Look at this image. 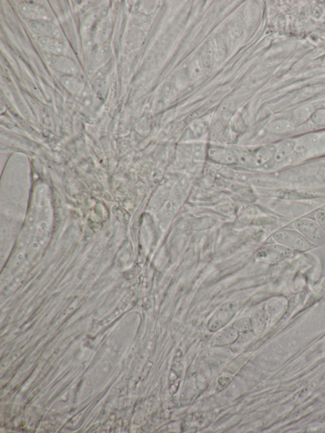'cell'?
Segmentation results:
<instances>
[{
  "label": "cell",
  "mask_w": 325,
  "mask_h": 433,
  "mask_svg": "<svg viewBox=\"0 0 325 433\" xmlns=\"http://www.w3.org/2000/svg\"><path fill=\"white\" fill-rule=\"evenodd\" d=\"M277 243L291 249L304 250L311 247L308 241L301 232L292 229H282L273 235Z\"/></svg>",
  "instance_id": "6da1fadb"
},
{
  "label": "cell",
  "mask_w": 325,
  "mask_h": 433,
  "mask_svg": "<svg viewBox=\"0 0 325 433\" xmlns=\"http://www.w3.org/2000/svg\"><path fill=\"white\" fill-rule=\"evenodd\" d=\"M295 227L312 244L322 245L325 242V233L317 222L312 220L302 219L295 222Z\"/></svg>",
  "instance_id": "7a4b0ae2"
},
{
  "label": "cell",
  "mask_w": 325,
  "mask_h": 433,
  "mask_svg": "<svg viewBox=\"0 0 325 433\" xmlns=\"http://www.w3.org/2000/svg\"><path fill=\"white\" fill-rule=\"evenodd\" d=\"M236 311V304L234 302H227L222 305L210 320L209 329L211 331H216L221 329L232 319Z\"/></svg>",
  "instance_id": "3957f363"
},
{
  "label": "cell",
  "mask_w": 325,
  "mask_h": 433,
  "mask_svg": "<svg viewBox=\"0 0 325 433\" xmlns=\"http://www.w3.org/2000/svg\"><path fill=\"white\" fill-rule=\"evenodd\" d=\"M215 58V51L212 43L208 42L202 47L200 52L198 61L202 73L210 75L213 69Z\"/></svg>",
  "instance_id": "277c9868"
},
{
  "label": "cell",
  "mask_w": 325,
  "mask_h": 433,
  "mask_svg": "<svg viewBox=\"0 0 325 433\" xmlns=\"http://www.w3.org/2000/svg\"><path fill=\"white\" fill-rule=\"evenodd\" d=\"M29 26L32 31L42 36L55 39L60 36V31L57 26L47 21L36 20L30 22Z\"/></svg>",
  "instance_id": "5b68a950"
},
{
  "label": "cell",
  "mask_w": 325,
  "mask_h": 433,
  "mask_svg": "<svg viewBox=\"0 0 325 433\" xmlns=\"http://www.w3.org/2000/svg\"><path fill=\"white\" fill-rule=\"evenodd\" d=\"M209 156L213 161L221 164H232L237 162L234 152L231 150L214 147L209 150Z\"/></svg>",
  "instance_id": "8992f818"
},
{
  "label": "cell",
  "mask_w": 325,
  "mask_h": 433,
  "mask_svg": "<svg viewBox=\"0 0 325 433\" xmlns=\"http://www.w3.org/2000/svg\"><path fill=\"white\" fill-rule=\"evenodd\" d=\"M232 35L229 26H222L216 34V42L217 50L221 55H226L229 51Z\"/></svg>",
  "instance_id": "52a82bcc"
},
{
  "label": "cell",
  "mask_w": 325,
  "mask_h": 433,
  "mask_svg": "<svg viewBox=\"0 0 325 433\" xmlns=\"http://www.w3.org/2000/svg\"><path fill=\"white\" fill-rule=\"evenodd\" d=\"M20 11H21L22 14L30 19H41L44 20V21L45 20L48 21V20L51 19V16L47 13L46 10L41 8V7H31L27 6L26 4H23L20 7Z\"/></svg>",
  "instance_id": "ba28073f"
},
{
  "label": "cell",
  "mask_w": 325,
  "mask_h": 433,
  "mask_svg": "<svg viewBox=\"0 0 325 433\" xmlns=\"http://www.w3.org/2000/svg\"><path fill=\"white\" fill-rule=\"evenodd\" d=\"M276 147L272 146H267L262 147L255 152L254 154L255 166H261L269 162L272 157L274 156Z\"/></svg>",
  "instance_id": "9c48e42d"
},
{
  "label": "cell",
  "mask_w": 325,
  "mask_h": 433,
  "mask_svg": "<svg viewBox=\"0 0 325 433\" xmlns=\"http://www.w3.org/2000/svg\"><path fill=\"white\" fill-rule=\"evenodd\" d=\"M228 26L232 37L235 39L239 38L243 33L245 27H246L243 16L240 13L234 15L230 20Z\"/></svg>",
  "instance_id": "30bf717a"
},
{
  "label": "cell",
  "mask_w": 325,
  "mask_h": 433,
  "mask_svg": "<svg viewBox=\"0 0 325 433\" xmlns=\"http://www.w3.org/2000/svg\"><path fill=\"white\" fill-rule=\"evenodd\" d=\"M39 44L40 47L46 51L51 52L54 54L59 55L64 52V47L61 43L56 39L51 38V37H45L39 40Z\"/></svg>",
  "instance_id": "8fae6325"
},
{
  "label": "cell",
  "mask_w": 325,
  "mask_h": 433,
  "mask_svg": "<svg viewBox=\"0 0 325 433\" xmlns=\"http://www.w3.org/2000/svg\"><path fill=\"white\" fill-rule=\"evenodd\" d=\"M296 144L293 141H286L280 144L276 149L274 159L277 162L283 161L294 151Z\"/></svg>",
  "instance_id": "7c38bea8"
},
{
  "label": "cell",
  "mask_w": 325,
  "mask_h": 433,
  "mask_svg": "<svg viewBox=\"0 0 325 433\" xmlns=\"http://www.w3.org/2000/svg\"><path fill=\"white\" fill-rule=\"evenodd\" d=\"M51 65L58 71L66 73H74L76 71L74 64L70 60L63 57H54L51 59Z\"/></svg>",
  "instance_id": "4fadbf2b"
},
{
  "label": "cell",
  "mask_w": 325,
  "mask_h": 433,
  "mask_svg": "<svg viewBox=\"0 0 325 433\" xmlns=\"http://www.w3.org/2000/svg\"><path fill=\"white\" fill-rule=\"evenodd\" d=\"M237 330L231 328H227L222 330L215 338V343L217 345H226L231 344L237 339Z\"/></svg>",
  "instance_id": "5bb4252c"
},
{
  "label": "cell",
  "mask_w": 325,
  "mask_h": 433,
  "mask_svg": "<svg viewBox=\"0 0 325 433\" xmlns=\"http://www.w3.org/2000/svg\"><path fill=\"white\" fill-rule=\"evenodd\" d=\"M312 112V108L311 106H304L297 109L294 112L292 116V124L293 125H299L306 121L311 116Z\"/></svg>",
  "instance_id": "9a60e30c"
},
{
  "label": "cell",
  "mask_w": 325,
  "mask_h": 433,
  "mask_svg": "<svg viewBox=\"0 0 325 433\" xmlns=\"http://www.w3.org/2000/svg\"><path fill=\"white\" fill-rule=\"evenodd\" d=\"M63 80L64 86L69 89V91L75 94H79L81 92L82 89H83V85L78 80L72 78V77H66Z\"/></svg>",
  "instance_id": "2e32d148"
},
{
  "label": "cell",
  "mask_w": 325,
  "mask_h": 433,
  "mask_svg": "<svg viewBox=\"0 0 325 433\" xmlns=\"http://www.w3.org/2000/svg\"><path fill=\"white\" fill-rule=\"evenodd\" d=\"M292 129L291 123L287 121H279L272 123L269 126L270 131L276 132V133H282L290 131Z\"/></svg>",
  "instance_id": "e0dca14e"
},
{
  "label": "cell",
  "mask_w": 325,
  "mask_h": 433,
  "mask_svg": "<svg viewBox=\"0 0 325 433\" xmlns=\"http://www.w3.org/2000/svg\"><path fill=\"white\" fill-rule=\"evenodd\" d=\"M233 328L237 331H248L252 328L251 320L248 319H242L234 322Z\"/></svg>",
  "instance_id": "ac0fdd59"
},
{
  "label": "cell",
  "mask_w": 325,
  "mask_h": 433,
  "mask_svg": "<svg viewBox=\"0 0 325 433\" xmlns=\"http://www.w3.org/2000/svg\"><path fill=\"white\" fill-rule=\"evenodd\" d=\"M191 79V76H190L189 70H182L181 73H180L178 77H177V86H178L179 88H184V87H186L187 84H188L189 80Z\"/></svg>",
  "instance_id": "d6986e66"
},
{
  "label": "cell",
  "mask_w": 325,
  "mask_h": 433,
  "mask_svg": "<svg viewBox=\"0 0 325 433\" xmlns=\"http://www.w3.org/2000/svg\"><path fill=\"white\" fill-rule=\"evenodd\" d=\"M312 121L314 124L319 125H325V109L319 110L314 112L312 116Z\"/></svg>",
  "instance_id": "ffe728a7"
},
{
  "label": "cell",
  "mask_w": 325,
  "mask_h": 433,
  "mask_svg": "<svg viewBox=\"0 0 325 433\" xmlns=\"http://www.w3.org/2000/svg\"><path fill=\"white\" fill-rule=\"evenodd\" d=\"M316 217L317 223L325 233V212L319 211L317 212Z\"/></svg>",
  "instance_id": "44dd1931"
}]
</instances>
